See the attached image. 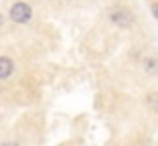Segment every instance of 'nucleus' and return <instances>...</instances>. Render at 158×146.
Returning a JSON list of instances; mask_svg holds the SVG:
<instances>
[{"instance_id":"423d86ee","label":"nucleus","mask_w":158,"mask_h":146,"mask_svg":"<svg viewBox=\"0 0 158 146\" xmlns=\"http://www.w3.org/2000/svg\"><path fill=\"white\" fill-rule=\"evenodd\" d=\"M0 146H19V144H14V142H4V144H0Z\"/></svg>"},{"instance_id":"f03ea898","label":"nucleus","mask_w":158,"mask_h":146,"mask_svg":"<svg viewBox=\"0 0 158 146\" xmlns=\"http://www.w3.org/2000/svg\"><path fill=\"white\" fill-rule=\"evenodd\" d=\"M10 19H12L14 23H19V24H24V23H28V20L33 19V8H31L27 2H16V4H12V8H10Z\"/></svg>"},{"instance_id":"7ed1b4c3","label":"nucleus","mask_w":158,"mask_h":146,"mask_svg":"<svg viewBox=\"0 0 158 146\" xmlns=\"http://www.w3.org/2000/svg\"><path fill=\"white\" fill-rule=\"evenodd\" d=\"M12 71H14L12 59H8V57H0V79L10 77V75H12Z\"/></svg>"},{"instance_id":"f257e3e1","label":"nucleus","mask_w":158,"mask_h":146,"mask_svg":"<svg viewBox=\"0 0 158 146\" xmlns=\"http://www.w3.org/2000/svg\"><path fill=\"white\" fill-rule=\"evenodd\" d=\"M110 23L116 24V27H122V28H130L134 24V14L128 8H116L110 12Z\"/></svg>"},{"instance_id":"39448f33","label":"nucleus","mask_w":158,"mask_h":146,"mask_svg":"<svg viewBox=\"0 0 158 146\" xmlns=\"http://www.w3.org/2000/svg\"><path fill=\"white\" fill-rule=\"evenodd\" d=\"M150 10H152V14H154V19L158 20V2H156V4H152V6H150Z\"/></svg>"},{"instance_id":"20e7f679","label":"nucleus","mask_w":158,"mask_h":146,"mask_svg":"<svg viewBox=\"0 0 158 146\" xmlns=\"http://www.w3.org/2000/svg\"><path fill=\"white\" fill-rule=\"evenodd\" d=\"M146 71H148V73H152V71H158V61L156 59H146Z\"/></svg>"},{"instance_id":"0eeeda50","label":"nucleus","mask_w":158,"mask_h":146,"mask_svg":"<svg viewBox=\"0 0 158 146\" xmlns=\"http://www.w3.org/2000/svg\"><path fill=\"white\" fill-rule=\"evenodd\" d=\"M2 23H4V19H2V14H0V24H2Z\"/></svg>"}]
</instances>
